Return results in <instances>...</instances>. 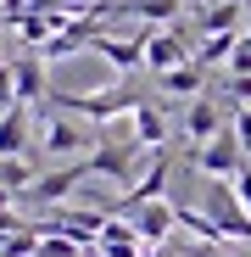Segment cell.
Segmentation results:
<instances>
[{"label":"cell","instance_id":"obj_1","mask_svg":"<svg viewBox=\"0 0 251 257\" xmlns=\"http://www.w3.org/2000/svg\"><path fill=\"white\" fill-rule=\"evenodd\" d=\"M151 95L140 90L134 78H117L112 90H90V95H67V90H51L45 95V106H56V112H67V117H90V123H112V117H123V112H140Z\"/></svg>","mask_w":251,"mask_h":257},{"label":"cell","instance_id":"obj_2","mask_svg":"<svg viewBox=\"0 0 251 257\" xmlns=\"http://www.w3.org/2000/svg\"><path fill=\"white\" fill-rule=\"evenodd\" d=\"M84 179H90V157H78V162H67V168H51V174H39V179L23 190V201L51 212V207H62V201H67Z\"/></svg>","mask_w":251,"mask_h":257},{"label":"cell","instance_id":"obj_3","mask_svg":"<svg viewBox=\"0 0 251 257\" xmlns=\"http://www.w3.org/2000/svg\"><path fill=\"white\" fill-rule=\"evenodd\" d=\"M245 162H251V157H245V146L234 140V128H223L218 140H206V146H195V151H190V168H201L206 179H223V185L240 174Z\"/></svg>","mask_w":251,"mask_h":257},{"label":"cell","instance_id":"obj_4","mask_svg":"<svg viewBox=\"0 0 251 257\" xmlns=\"http://www.w3.org/2000/svg\"><path fill=\"white\" fill-rule=\"evenodd\" d=\"M184 62H195L190 28H184V23H173V28H151V39H145V67L162 78V73H173V67H184Z\"/></svg>","mask_w":251,"mask_h":257},{"label":"cell","instance_id":"obj_5","mask_svg":"<svg viewBox=\"0 0 251 257\" xmlns=\"http://www.w3.org/2000/svg\"><path fill=\"white\" fill-rule=\"evenodd\" d=\"M206 218L218 224L223 240H251V212L240 207L234 185H223V179H212V190H206Z\"/></svg>","mask_w":251,"mask_h":257},{"label":"cell","instance_id":"obj_6","mask_svg":"<svg viewBox=\"0 0 251 257\" xmlns=\"http://www.w3.org/2000/svg\"><path fill=\"white\" fill-rule=\"evenodd\" d=\"M145 39H151V28H140L134 39H112V34L101 28V34L90 39V51H95V56H106V62L123 73V78H134V73L145 67Z\"/></svg>","mask_w":251,"mask_h":257},{"label":"cell","instance_id":"obj_7","mask_svg":"<svg viewBox=\"0 0 251 257\" xmlns=\"http://www.w3.org/2000/svg\"><path fill=\"white\" fill-rule=\"evenodd\" d=\"M129 224L140 229V246H145V251H151V246H167V240L179 235V207H173V201H145Z\"/></svg>","mask_w":251,"mask_h":257},{"label":"cell","instance_id":"obj_8","mask_svg":"<svg viewBox=\"0 0 251 257\" xmlns=\"http://www.w3.org/2000/svg\"><path fill=\"white\" fill-rule=\"evenodd\" d=\"M39 146H45L51 157H73V151H95L101 140H90V135H84V128H78L67 112H51V117H45V128H39Z\"/></svg>","mask_w":251,"mask_h":257},{"label":"cell","instance_id":"obj_9","mask_svg":"<svg viewBox=\"0 0 251 257\" xmlns=\"http://www.w3.org/2000/svg\"><path fill=\"white\" fill-rule=\"evenodd\" d=\"M223 128H229V123H223V106H218L212 95H195V101L184 106V135H190L195 146H206V140H218Z\"/></svg>","mask_w":251,"mask_h":257},{"label":"cell","instance_id":"obj_10","mask_svg":"<svg viewBox=\"0 0 251 257\" xmlns=\"http://www.w3.org/2000/svg\"><path fill=\"white\" fill-rule=\"evenodd\" d=\"M12 73H17V106H39L51 95V84H45V62H39V51L28 56H12Z\"/></svg>","mask_w":251,"mask_h":257},{"label":"cell","instance_id":"obj_11","mask_svg":"<svg viewBox=\"0 0 251 257\" xmlns=\"http://www.w3.org/2000/svg\"><path fill=\"white\" fill-rule=\"evenodd\" d=\"M28 128H34L28 106H6L0 112V157H28Z\"/></svg>","mask_w":251,"mask_h":257},{"label":"cell","instance_id":"obj_12","mask_svg":"<svg viewBox=\"0 0 251 257\" xmlns=\"http://www.w3.org/2000/svg\"><path fill=\"white\" fill-rule=\"evenodd\" d=\"M240 17H245V6H229V0H201L195 28H201V39H212V34H240Z\"/></svg>","mask_w":251,"mask_h":257},{"label":"cell","instance_id":"obj_13","mask_svg":"<svg viewBox=\"0 0 251 257\" xmlns=\"http://www.w3.org/2000/svg\"><path fill=\"white\" fill-rule=\"evenodd\" d=\"M106 257H145V246H140V229L129 224V218H106V229H101V240H95Z\"/></svg>","mask_w":251,"mask_h":257},{"label":"cell","instance_id":"obj_14","mask_svg":"<svg viewBox=\"0 0 251 257\" xmlns=\"http://www.w3.org/2000/svg\"><path fill=\"white\" fill-rule=\"evenodd\" d=\"M134 140H140L145 151H167V112H162L156 101H145V106L134 112Z\"/></svg>","mask_w":251,"mask_h":257},{"label":"cell","instance_id":"obj_15","mask_svg":"<svg viewBox=\"0 0 251 257\" xmlns=\"http://www.w3.org/2000/svg\"><path fill=\"white\" fill-rule=\"evenodd\" d=\"M156 90H162V95H201V90H206V67H201V62H184V67H173V73H162Z\"/></svg>","mask_w":251,"mask_h":257},{"label":"cell","instance_id":"obj_16","mask_svg":"<svg viewBox=\"0 0 251 257\" xmlns=\"http://www.w3.org/2000/svg\"><path fill=\"white\" fill-rule=\"evenodd\" d=\"M173 207H179V229H184V235H195V240H201L206 251H212V246H223L218 224L206 218V212H195V207H184V201H173Z\"/></svg>","mask_w":251,"mask_h":257},{"label":"cell","instance_id":"obj_17","mask_svg":"<svg viewBox=\"0 0 251 257\" xmlns=\"http://www.w3.org/2000/svg\"><path fill=\"white\" fill-rule=\"evenodd\" d=\"M234 45H240V34H212V39L195 45V62H201V67H218V62L234 56Z\"/></svg>","mask_w":251,"mask_h":257},{"label":"cell","instance_id":"obj_18","mask_svg":"<svg viewBox=\"0 0 251 257\" xmlns=\"http://www.w3.org/2000/svg\"><path fill=\"white\" fill-rule=\"evenodd\" d=\"M39 257H84V246L67 235H39Z\"/></svg>","mask_w":251,"mask_h":257},{"label":"cell","instance_id":"obj_19","mask_svg":"<svg viewBox=\"0 0 251 257\" xmlns=\"http://www.w3.org/2000/svg\"><path fill=\"white\" fill-rule=\"evenodd\" d=\"M229 78H251V34L234 45V56H229Z\"/></svg>","mask_w":251,"mask_h":257},{"label":"cell","instance_id":"obj_20","mask_svg":"<svg viewBox=\"0 0 251 257\" xmlns=\"http://www.w3.org/2000/svg\"><path fill=\"white\" fill-rule=\"evenodd\" d=\"M6 106H17V73H12V62H0V112Z\"/></svg>","mask_w":251,"mask_h":257},{"label":"cell","instance_id":"obj_21","mask_svg":"<svg viewBox=\"0 0 251 257\" xmlns=\"http://www.w3.org/2000/svg\"><path fill=\"white\" fill-rule=\"evenodd\" d=\"M234 140L245 146V157H251V106H240L234 112Z\"/></svg>","mask_w":251,"mask_h":257},{"label":"cell","instance_id":"obj_22","mask_svg":"<svg viewBox=\"0 0 251 257\" xmlns=\"http://www.w3.org/2000/svg\"><path fill=\"white\" fill-rule=\"evenodd\" d=\"M229 185H234V196H240V207H245V212H251V162H245V168H240V174H234V179H229Z\"/></svg>","mask_w":251,"mask_h":257},{"label":"cell","instance_id":"obj_23","mask_svg":"<svg viewBox=\"0 0 251 257\" xmlns=\"http://www.w3.org/2000/svg\"><path fill=\"white\" fill-rule=\"evenodd\" d=\"M12 201H17V196H12V190H6V185H0V212H6V207H12Z\"/></svg>","mask_w":251,"mask_h":257},{"label":"cell","instance_id":"obj_24","mask_svg":"<svg viewBox=\"0 0 251 257\" xmlns=\"http://www.w3.org/2000/svg\"><path fill=\"white\" fill-rule=\"evenodd\" d=\"M229 6H245V0H229Z\"/></svg>","mask_w":251,"mask_h":257}]
</instances>
